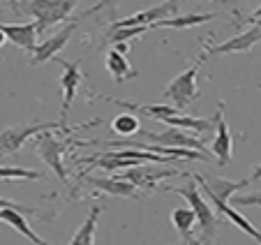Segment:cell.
Wrapping results in <instances>:
<instances>
[{"mask_svg":"<svg viewBox=\"0 0 261 245\" xmlns=\"http://www.w3.org/2000/svg\"><path fill=\"white\" fill-rule=\"evenodd\" d=\"M79 0H21L12 10L14 14L33 16L37 26V35H44L51 26L63 23L69 14L74 12Z\"/></svg>","mask_w":261,"mask_h":245,"instance_id":"6da1fadb","label":"cell"},{"mask_svg":"<svg viewBox=\"0 0 261 245\" xmlns=\"http://www.w3.org/2000/svg\"><path fill=\"white\" fill-rule=\"evenodd\" d=\"M167 190L169 192H176V194H182L185 199H188L190 208L197 213V220H199V225H201V243L203 245H211L213 240H215L222 220H220V213L213 211L206 201H203L201 192L197 190V181L185 183L182 187H167Z\"/></svg>","mask_w":261,"mask_h":245,"instance_id":"7a4b0ae2","label":"cell"},{"mask_svg":"<svg viewBox=\"0 0 261 245\" xmlns=\"http://www.w3.org/2000/svg\"><path fill=\"white\" fill-rule=\"evenodd\" d=\"M203 60H206V54L199 56V60L194 65H190L185 72H180L176 79H173L171 84L164 88V97L171 102V107H176L178 111L185 113V107H190L192 102H197L199 100V86H197V74H199V67L203 65Z\"/></svg>","mask_w":261,"mask_h":245,"instance_id":"3957f363","label":"cell"},{"mask_svg":"<svg viewBox=\"0 0 261 245\" xmlns=\"http://www.w3.org/2000/svg\"><path fill=\"white\" fill-rule=\"evenodd\" d=\"M69 139H58L54 134V130H46V132H40L35 137V153L44 160V164L60 178V183L67 185V169H65V162H63V155L67 148H72V143H67Z\"/></svg>","mask_w":261,"mask_h":245,"instance_id":"277c9868","label":"cell"},{"mask_svg":"<svg viewBox=\"0 0 261 245\" xmlns=\"http://www.w3.org/2000/svg\"><path fill=\"white\" fill-rule=\"evenodd\" d=\"M46 130H63V132H72L69 128L60 125L58 120L56 122H28V125H14V128H7L0 132V157L5 155H14L16 151L23 148V143L28 139L37 137L40 132H46Z\"/></svg>","mask_w":261,"mask_h":245,"instance_id":"5b68a950","label":"cell"},{"mask_svg":"<svg viewBox=\"0 0 261 245\" xmlns=\"http://www.w3.org/2000/svg\"><path fill=\"white\" fill-rule=\"evenodd\" d=\"M58 65L63 67V77H60V88H63V107H60V118L58 122L67 128V116L72 111V102L79 93L81 79H84V72H81V63H69V60L56 58Z\"/></svg>","mask_w":261,"mask_h":245,"instance_id":"8992f818","label":"cell"},{"mask_svg":"<svg viewBox=\"0 0 261 245\" xmlns=\"http://www.w3.org/2000/svg\"><path fill=\"white\" fill-rule=\"evenodd\" d=\"M143 141L158 143V146H167V148H190V151H199V153H211L206 151L203 141H199L194 134H188V130L180 128H167L164 132H139Z\"/></svg>","mask_w":261,"mask_h":245,"instance_id":"52a82bcc","label":"cell"},{"mask_svg":"<svg viewBox=\"0 0 261 245\" xmlns=\"http://www.w3.org/2000/svg\"><path fill=\"white\" fill-rule=\"evenodd\" d=\"M215 116H217V122H215V137H213V143H211V153L217 157L220 167H229L233 155V137L229 132L227 120H224V100L217 102Z\"/></svg>","mask_w":261,"mask_h":245,"instance_id":"ba28073f","label":"cell"},{"mask_svg":"<svg viewBox=\"0 0 261 245\" xmlns=\"http://www.w3.org/2000/svg\"><path fill=\"white\" fill-rule=\"evenodd\" d=\"M192 178L197 181V185L211 197L213 204H229V199H231L236 192H241L245 185H250V178H245V181H241V183L227 181V178L199 176V174H192Z\"/></svg>","mask_w":261,"mask_h":245,"instance_id":"9c48e42d","label":"cell"},{"mask_svg":"<svg viewBox=\"0 0 261 245\" xmlns=\"http://www.w3.org/2000/svg\"><path fill=\"white\" fill-rule=\"evenodd\" d=\"M81 181L86 183L88 187L93 190L102 192V194H109V197H125V199H141L146 192L141 187H137L134 183L125 181L120 176H109V178H88V176H81Z\"/></svg>","mask_w":261,"mask_h":245,"instance_id":"30bf717a","label":"cell"},{"mask_svg":"<svg viewBox=\"0 0 261 245\" xmlns=\"http://www.w3.org/2000/svg\"><path fill=\"white\" fill-rule=\"evenodd\" d=\"M256 42H261V26H252V28L243 30L241 35H236V37L227 39V42H222V44H211L208 42L206 46H203V54L208 56H222V54H247V51H252V46L256 44Z\"/></svg>","mask_w":261,"mask_h":245,"instance_id":"8fae6325","label":"cell"},{"mask_svg":"<svg viewBox=\"0 0 261 245\" xmlns=\"http://www.w3.org/2000/svg\"><path fill=\"white\" fill-rule=\"evenodd\" d=\"M118 176L134 183V185L141 187L143 192H155L158 181L176 176V169H155V167H148V164H137V167H129V169H125V172H120Z\"/></svg>","mask_w":261,"mask_h":245,"instance_id":"7c38bea8","label":"cell"},{"mask_svg":"<svg viewBox=\"0 0 261 245\" xmlns=\"http://www.w3.org/2000/svg\"><path fill=\"white\" fill-rule=\"evenodd\" d=\"M74 30H76V21H69L65 28H60L56 35H51V37H46L42 44H37V49L33 51V58H30V65L37 67V65H44L46 60L56 58L58 51L65 49V44L69 42V37H72Z\"/></svg>","mask_w":261,"mask_h":245,"instance_id":"4fadbf2b","label":"cell"},{"mask_svg":"<svg viewBox=\"0 0 261 245\" xmlns=\"http://www.w3.org/2000/svg\"><path fill=\"white\" fill-rule=\"evenodd\" d=\"M178 12H180V10L171 7L169 3H162V5H158V7H150V10L137 12V14L127 16V19L114 21V23H111V28H137V26H150V28H153V26L160 23V21L169 19V16H176Z\"/></svg>","mask_w":261,"mask_h":245,"instance_id":"5bb4252c","label":"cell"},{"mask_svg":"<svg viewBox=\"0 0 261 245\" xmlns=\"http://www.w3.org/2000/svg\"><path fill=\"white\" fill-rule=\"evenodd\" d=\"M0 30L5 33V37L10 39L12 44L21 46V49L28 51V54H33V51L37 49V44H35V37H37V26H35V21H30V23H3V21H0Z\"/></svg>","mask_w":261,"mask_h":245,"instance_id":"9a60e30c","label":"cell"},{"mask_svg":"<svg viewBox=\"0 0 261 245\" xmlns=\"http://www.w3.org/2000/svg\"><path fill=\"white\" fill-rule=\"evenodd\" d=\"M171 222L176 227V231L180 234L182 245H203L201 238H194V222L197 220V213L190 206H178L171 211Z\"/></svg>","mask_w":261,"mask_h":245,"instance_id":"2e32d148","label":"cell"},{"mask_svg":"<svg viewBox=\"0 0 261 245\" xmlns=\"http://www.w3.org/2000/svg\"><path fill=\"white\" fill-rule=\"evenodd\" d=\"M217 12H190V14H176V16H169V19L160 21V23L153 26L155 28H173V30H185V28H197L201 23H208V21L217 19Z\"/></svg>","mask_w":261,"mask_h":245,"instance_id":"e0dca14e","label":"cell"},{"mask_svg":"<svg viewBox=\"0 0 261 245\" xmlns=\"http://www.w3.org/2000/svg\"><path fill=\"white\" fill-rule=\"evenodd\" d=\"M162 122H167L169 128H180V130H192L199 134H211L215 130L217 116L213 118H197V116H188V113H176V116L164 118Z\"/></svg>","mask_w":261,"mask_h":245,"instance_id":"ac0fdd59","label":"cell"},{"mask_svg":"<svg viewBox=\"0 0 261 245\" xmlns=\"http://www.w3.org/2000/svg\"><path fill=\"white\" fill-rule=\"evenodd\" d=\"M104 65H107V69L111 72V77H114L116 84H123V81H127V79H137L139 77V72L129 65V60L125 58V54H120L118 49H109L107 51Z\"/></svg>","mask_w":261,"mask_h":245,"instance_id":"d6986e66","label":"cell"},{"mask_svg":"<svg viewBox=\"0 0 261 245\" xmlns=\"http://www.w3.org/2000/svg\"><path fill=\"white\" fill-rule=\"evenodd\" d=\"M0 222H5V225L14 227V229L19 231L21 236H25V238H28L33 245H49L46 240H42L40 236H37L28 227V222H25V213L16 211V208H0Z\"/></svg>","mask_w":261,"mask_h":245,"instance_id":"ffe728a7","label":"cell"},{"mask_svg":"<svg viewBox=\"0 0 261 245\" xmlns=\"http://www.w3.org/2000/svg\"><path fill=\"white\" fill-rule=\"evenodd\" d=\"M99 215H102V206H93V211L81 222L79 229L74 231L72 240H69L67 245H95V231H97Z\"/></svg>","mask_w":261,"mask_h":245,"instance_id":"44dd1931","label":"cell"},{"mask_svg":"<svg viewBox=\"0 0 261 245\" xmlns=\"http://www.w3.org/2000/svg\"><path fill=\"white\" fill-rule=\"evenodd\" d=\"M215 208H217V213H220L222 217H229V220H231L233 225L238 227V229L245 231V234L250 236L252 240H256V243L261 245V231L256 229V227L252 225L250 220H245V215H241V213H238L233 206H229V204H215Z\"/></svg>","mask_w":261,"mask_h":245,"instance_id":"7402d4cb","label":"cell"},{"mask_svg":"<svg viewBox=\"0 0 261 245\" xmlns=\"http://www.w3.org/2000/svg\"><path fill=\"white\" fill-rule=\"evenodd\" d=\"M148 30H153V28H150V26H137V28H111L107 35H104L102 46H107V44H129L132 39L141 37V35L148 33Z\"/></svg>","mask_w":261,"mask_h":245,"instance_id":"603a6c76","label":"cell"},{"mask_svg":"<svg viewBox=\"0 0 261 245\" xmlns=\"http://www.w3.org/2000/svg\"><path fill=\"white\" fill-rule=\"evenodd\" d=\"M111 130H114L118 137H134V134L141 132V120H139L137 113L125 111L111 120Z\"/></svg>","mask_w":261,"mask_h":245,"instance_id":"cb8c5ba5","label":"cell"},{"mask_svg":"<svg viewBox=\"0 0 261 245\" xmlns=\"http://www.w3.org/2000/svg\"><path fill=\"white\" fill-rule=\"evenodd\" d=\"M44 172H35V169L23 167H0V181H44Z\"/></svg>","mask_w":261,"mask_h":245,"instance_id":"d4e9b609","label":"cell"},{"mask_svg":"<svg viewBox=\"0 0 261 245\" xmlns=\"http://www.w3.org/2000/svg\"><path fill=\"white\" fill-rule=\"evenodd\" d=\"M231 204H233V208L236 206H259L261 208V192H256V194H236V197H231Z\"/></svg>","mask_w":261,"mask_h":245,"instance_id":"484cf974","label":"cell"},{"mask_svg":"<svg viewBox=\"0 0 261 245\" xmlns=\"http://www.w3.org/2000/svg\"><path fill=\"white\" fill-rule=\"evenodd\" d=\"M0 208H16V211L25 213V215H37V208H33V206H21V204H14V201H7V199H0Z\"/></svg>","mask_w":261,"mask_h":245,"instance_id":"4316f807","label":"cell"},{"mask_svg":"<svg viewBox=\"0 0 261 245\" xmlns=\"http://www.w3.org/2000/svg\"><path fill=\"white\" fill-rule=\"evenodd\" d=\"M114 7H116V0H99V3H95V5L90 7L88 12H86V16H88V14H95V12H102V10L114 12Z\"/></svg>","mask_w":261,"mask_h":245,"instance_id":"83f0119b","label":"cell"},{"mask_svg":"<svg viewBox=\"0 0 261 245\" xmlns=\"http://www.w3.org/2000/svg\"><path fill=\"white\" fill-rule=\"evenodd\" d=\"M259 19H261V5L256 7V10L252 12L250 16H245V19H238V21H233V23H236L238 28H241V26H245V23H256V21H259Z\"/></svg>","mask_w":261,"mask_h":245,"instance_id":"f1b7e54d","label":"cell"},{"mask_svg":"<svg viewBox=\"0 0 261 245\" xmlns=\"http://www.w3.org/2000/svg\"><path fill=\"white\" fill-rule=\"evenodd\" d=\"M254 181H261V167H254V172L250 174V183H254Z\"/></svg>","mask_w":261,"mask_h":245,"instance_id":"f546056e","label":"cell"},{"mask_svg":"<svg viewBox=\"0 0 261 245\" xmlns=\"http://www.w3.org/2000/svg\"><path fill=\"white\" fill-rule=\"evenodd\" d=\"M215 3H222V5H238L241 0H215Z\"/></svg>","mask_w":261,"mask_h":245,"instance_id":"4dcf8cb0","label":"cell"},{"mask_svg":"<svg viewBox=\"0 0 261 245\" xmlns=\"http://www.w3.org/2000/svg\"><path fill=\"white\" fill-rule=\"evenodd\" d=\"M164 3H169L171 7H176V10H178V0H164Z\"/></svg>","mask_w":261,"mask_h":245,"instance_id":"1f68e13d","label":"cell"},{"mask_svg":"<svg viewBox=\"0 0 261 245\" xmlns=\"http://www.w3.org/2000/svg\"><path fill=\"white\" fill-rule=\"evenodd\" d=\"M5 39H7V37H5V33H3V30H0V46L5 44Z\"/></svg>","mask_w":261,"mask_h":245,"instance_id":"d6a6232c","label":"cell"},{"mask_svg":"<svg viewBox=\"0 0 261 245\" xmlns=\"http://www.w3.org/2000/svg\"><path fill=\"white\" fill-rule=\"evenodd\" d=\"M10 3H12V7H14V5H16V3H21V0H10Z\"/></svg>","mask_w":261,"mask_h":245,"instance_id":"836d02e7","label":"cell"},{"mask_svg":"<svg viewBox=\"0 0 261 245\" xmlns=\"http://www.w3.org/2000/svg\"><path fill=\"white\" fill-rule=\"evenodd\" d=\"M254 26H261V19H259V21H256V23H254Z\"/></svg>","mask_w":261,"mask_h":245,"instance_id":"e575fe53","label":"cell"},{"mask_svg":"<svg viewBox=\"0 0 261 245\" xmlns=\"http://www.w3.org/2000/svg\"><path fill=\"white\" fill-rule=\"evenodd\" d=\"M97 3H99V0H97Z\"/></svg>","mask_w":261,"mask_h":245,"instance_id":"d590c367","label":"cell"}]
</instances>
